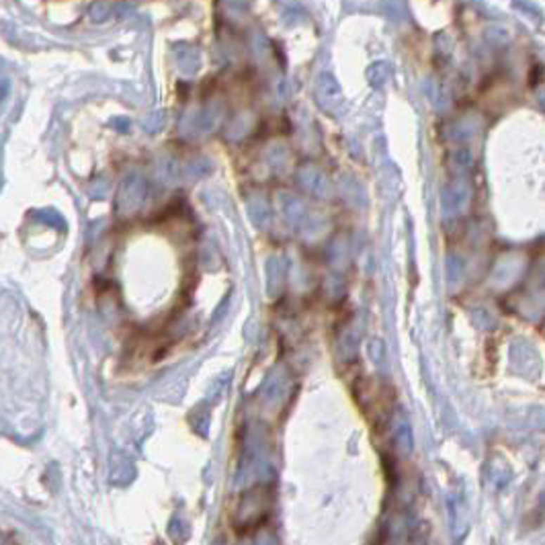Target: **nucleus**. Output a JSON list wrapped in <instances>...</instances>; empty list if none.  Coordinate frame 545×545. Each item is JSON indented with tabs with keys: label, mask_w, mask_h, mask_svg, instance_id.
Segmentation results:
<instances>
[{
	"label": "nucleus",
	"mask_w": 545,
	"mask_h": 545,
	"mask_svg": "<svg viewBox=\"0 0 545 545\" xmlns=\"http://www.w3.org/2000/svg\"><path fill=\"white\" fill-rule=\"evenodd\" d=\"M177 64H179L181 72H185V74H195V72L199 70V66H201L199 49L187 48V46L179 48L177 49Z\"/></svg>",
	"instance_id": "nucleus-2"
},
{
	"label": "nucleus",
	"mask_w": 545,
	"mask_h": 545,
	"mask_svg": "<svg viewBox=\"0 0 545 545\" xmlns=\"http://www.w3.org/2000/svg\"><path fill=\"white\" fill-rule=\"evenodd\" d=\"M115 13V4L111 0H96L91 6V19L93 21H107L109 17H113Z\"/></svg>",
	"instance_id": "nucleus-3"
},
{
	"label": "nucleus",
	"mask_w": 545,
	"mask_h": 545,
	"mask_svg": "<svg viewBox=\"0 0 545 545\" xmlns=\"http://www.w3.org/2000/svg\"><path fill=\"white\" fill-rule=\"evenodd\" d=\"M318 98L322 103L324 109H331L334 111L336 107H340L342 103V91H340V84L334 80V76L324 72L320 78H318Z\"/></svg>",
	"instance_id": "nucleus-1"
},
{
	"label": "nucleus",
	"mask_w": 545,
	"mask_h": 545,
	"mask_svg": "<svg viewBox=\"0 0 545 545\" xmlns=\"http://www.w3.org/2000/svg\"><path fill=\"white\" fill-rule=\"evenodd\" d=\"M367 76L373 84H381L390 76V68H387V64H373L367 72Z\"/></svg>",
	"instance_id": "nucleus-4"
}]
</instances>
